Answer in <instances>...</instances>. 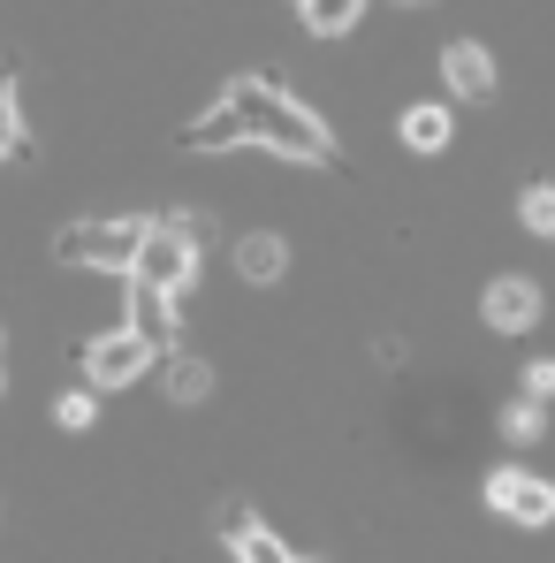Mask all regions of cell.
Listing matches in <instances>:
<instances>
[{
	"label": "cell",
	"mask_w": 555,
	"mask_h": 563,
	"mask_svg": "<svg viewBox=\"0 0 555 563\" xmlns=\"http://www.w3.org/2000/svg\"><path fill=\"white\" fill-rule=\"evenodd\" d=\"M176 145H184V153L267 145V153H281V161H304V168H328V161H335V137H328V122H320L312 107H297V99L281 92L275 77H229V92L213 99V107L190 122Z\"/></svg>",
	"instance_id": "obj_1"
},
{
	"label": "cell",
	"mask_w": 555,
	"mask_h": 563,
	"mask_svg": "<svg viewBox=\"0 0 555 563\" xmlns=\"http://www.w3.org/2000/svg\"><path fill=\"white\" fill-rule=\"evenodd\" d=\"M145 236H153L145 213H122V221H69V229L54 236V260H62V267H99V275H137Z\"/></svg>",
	"instance_id": "obj_2"
},
{
	"label": "cell",
	"mask_w": 555,
	"mask_h": 563,
	"mask_svg": "<svg viewBox=\"0 0 555 563\" xmlns=\"http://www.w3.org/2000/svg\"><path fill=\"white\" fill-rule=\"evenodd\" d=\"M190 236H206V221H153V236H145V252H137V289H153V297H176L190 282V260H198V244Z\"/></svg>",
	"instance_id": "obj_3"
},
{
	"label": "cell",
	"mask_w": 555,
	"mask_h": 563,
	"mask_svg": "<svg viewBox=\"0 0 555 563\" xmlns=\"http://www.w3.org/2000/svg\"><path fill=\"white\" fill-rule=\"evenodd\" d=\"M153 358H160V351H153L137 328H107V335H92V343L77 351V366H85V380H92V388H122V380L145 374Z\"/></svg>",
	"instance_id": "obj_4"
},
{
	"label": "cell",
	"mask_w": 555,
	"mask_h": 563,
	"mask_svg": "<svg viewBox=\"0 0 555 563\" xmlns=\"http://www.w3.org/2000/svg\"><path fill=\"white\" fill-rule=\"evenodd\" d=\"M487 510H502V518H518V526H548L555 518V487L541 479V472H487Z\"/></svg>",
	"instance_id": "obj_5"
},
{
	"label": "cell",
	"mask_w": 555,
	"mask_h": 563,
	"mask_svg": "<svg viewBox=\"0 0 555 563\" xmlns=\"http://www.w3.org/2000/svg\"><path fill=\"white\" fill-rule=\"evenodd\" d=\"M479 312H487L495 335H525V328L541 320V289H533L525 275H495V282H487V297H479Z\"/></svg>",
	"instance_id": "obj_6"
},
{
	"label": "cell",
	"mask_w": 555,
	"mask_h": 563,
	"mask_svg": "<svg viewBox=\"0 0 555 563\" xmlns=\"http://www.w3.org/2000/svg\"><path fill=\"white\" fill-rule=\"evenodd\" d=\"M442 77H449L457 99H487L495 92V54H487L479 38H449V46H442Z\"/></svg>",
	"instance_id": "obj_7"
},
{
	"label": "cell",
	"mask_w": 555,
	"mask_h": 563,
	"mask_svg": "<svg viewBox=\"0 0 555 563\" xmlns=\"http://www.w3.org/2000/svg\"><path fill=\"white\" fill-rule=\"evenodd\" d=\"M221 533H229V556H236V563H297L275 533L244 510V503H229V510H221Z\"/></svg>",
	"instance_id": "obj_8"
},
{
	"label": "cell",
	"mask_w": 555,
	"mask_h": 563,
	"mask_svg": "<svg viewBox=\"0 0 555 563\" xmlns=\"http://www.w3.org/2000/svg\"><path fill=\"white\" fill-rule=\"evenodd\" d=\"M396 130H403V145H411V153H442V145H449V107L419 99V107H403V122H396Z\"/></svg>",
	"instance_id": "obj_9"
},
{
	"label": "cell",
	"mask_w": 555,
	"mask_h": 563,
	"mask_svg": "<svg viewBox=\"0 0 555 563\" xmlns=\"http://www.w3.org/2000/svg\"><path fill=\"white\" fill-rule=\"evenodd\" d=\"M281 267H289V244L267 236V229L236 244V275H244V282H281Z\"/></svg>",
	"instance_id": "obj_10"
},
{
	"label": "cell",
	"mask_w": 555,
	"mask_h": 563,
	"mask_svg": "<svg viewBox=\"0 0 555 563\" xmlns=\"http://www.w3.org/2000/svg\"><path fill=\"white\" fill-rule=\"evenodd\" d=\"M160 380H168V404H198V396L213 388V366H206V358H190V351H176V358L160 366Z\"/></svg>",
	"instance_id": "obj_11"
},
{
	"label": "cell",
	"mask_w": 555,
	"mask_h": 563,
	"mask_svg": "<svg viewBox=\"0 0 555 563\" xmlns=\"http://www.w3.org/2000/svg\"><path fill=\"white\" fill-rule=\"evenodd\" d=\"M297 15H304V31H320V38H343V31L366 15V0H297Z\"/></svg>",
	"instance_id": "obj_12"
},
{
	"label": "cell",
	"mask_w": 555,
	"mask_h": 563,
	"mask_svg": "<svg viewBox=\"0 0 555 563\" xmlns=\"http://www.w3.org/2000/svg\"><path fill=\"white\" fill-rule=\"evenodd\" d=\"M168 320H176V312H168V297H153V289H130V328H137L153 351L168 343Z\"/></svg>",
	"instance_id": "obj_13"
},
{
	"label": "cell",
	"mask_w": 555,
	"mask_h": 563,
	"mask_svg": "<svg viewBox=\"0 0 555 563\" xmlns=\"http://www.w3.org/2000/svg\"><path fill=\"white\" fill-rule=\"evenodd\" d=\"M518 221H525L533 236H555V184H525V198H518Z\"/></svg>",
	"instance_id": "obj_14"
},
{
	"label": "cell",
	"mask_w": 555,
	"mask_h": 563,
	"mask_svg": "<svg viewBox=\"0 0 555 563\" xmlns=\"http://www.w3.org/2000/svg\"><path fill=\"white\" fill-rule=\"evenodd\" d=\"M502 434H510V442H541V434H548L541 404H533V396H525V404H510V411H502Z\"/></svg>",
	"instance_id": "obj_15"
},
{
	"label": "cell",
	"mask_w": 555,
	"mask_h": 563,
	"mask_svg": "<svg viewBox=\"0 0 555 563\" xmlns=\"http://www.w3.org/2000/svg\"><path fill=\"white\" fill-rule=\"evenodd\" d=\"M54 419H62L69 434H85V427H92V396H85V388H77V396H62V404H54Z\"/></svg>",
	"instance_id": "obj_16"
},
{
	"label": "cell",
	"mask_w": 555,
	"mask_h": 563,
	"mask_svg": "<svg viewBox=\"0 0 555 563\" xmlns=\"http://www.w3.org/2000/svg\"><path fill=\"white\" fill-rule=\"evenodd\" d=\"M15 130H23V122H15V77L0 69V153L15 145Z\"/></svg>",
	"instance_id": "obj_17"
},
{
	"label": "cell",
	"mask_w": 555,
	"mask_h": 563,
	"mask_svg": "<svg viewBox=\"0 0 555 563\" xmlns=\"http://www.w3.org/2000/svg\"><path fill=\"white\" fill-rule=\"evenodd\" d=\"M525 396H533V404L555 396V358H533V366H525Z\"/></svg>",
	"instance_id": "obj_18"
},
{
	"label": "cell",
	"mask_w": 555,
	"mask_h": 563,
	"mask_svg": "<svg viewBox=\"0 0 555 563\" xmlns=\"http://www.w3.org/2000/svg\"><path fill=\"white\" fill-rule=\"evenodd\" d=\"M297 563H320V556H297Z\"/></svg>",
	"instance_id": "obj_19"
}]
</instances>
